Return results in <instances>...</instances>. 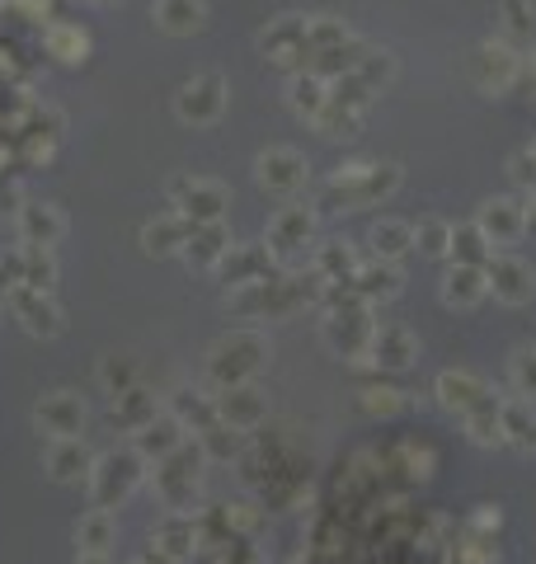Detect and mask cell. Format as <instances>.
<instances>
[{"label": "cell", "instance_id": "5b68a950", "mask_svg": "<svg viewBox=\"0 0 536 564\" xmlns=\"http://www.w3.org/2000/svg\"><path fill=\"white\" fill-rule=\"evenodd\" d=\"M476 231L490 240L494 255H509V245H517V240H523V231H527L523 202H517V198H490L476 212Z\"/></svg>", "mask_w": 536, "mask_h": 564}, {"label": "cell", "instance_id": "d6a6232c", "mask_svg": "<svg viewBox=\"0 0 536 564\" xmlns=\"http://www.w3.org/2000/svg\"><path fill=\"white\" fill-rule=\"evenodd\" d=\"M499 20H503V38L536 43V0H503Z\"/></svg>", "mask_w": 536, "mask_h": 564}, {"label": "cell", "instance_id": "52a82bcc", "mask_svg": "<svg viewBox=\"0 0 536 564\" xmlns=\"http://www.w3.org/2000/svg\"><path fill=\"white\" fill-rule=\"evenodd\" d=\"M485 282H490V292L509 306H523L536 296V269L517 255H494L490 263H485Z\"/></svg>", "mask_w": 536, "mask_h": 564}, {"label": "cell", "instance_id": "4fadbf2b", "mask_svg": "<svg viewBox=\"0 0 536 564\" xmlns=\"http://www.w3.org/2000/svg\"><path fill=\"white\" fill-rule=\"evenodd\" d=\"M212 404H217V419L226 423V428H235V433H249V428H259L264 423V414H268V404H264V396L255 386H226V390H217L212 396Z\"/></svg>", "mask_w": 536, "mask_h": 564}, {"label": "cell", "instance_id": "9a60e30c", "mask_svg": "<svg viewBox=\"0 0 536 564\" xmlns=\"http://www.w3.org/2000/svg\"><path fill=\"white\" fill-rule=\"evenodd\" d=\"M198 222H188L184 212H161V216H151L147 226H141V249L155 259H165V255H184V245H188V235H194Z\"/></svg>", "mask_w": 536, "mask_h": 564}, {"label": "cell", "instance_id": "4316f807", "mask_svg": "<svg viewBox=\"0 0 536 564\" xmlns=\"http://www.w3.org/2000/svg\"><path fill=\"white\" fill-rule=\"evenodd\" d=\"M358 269H362V263H358V255H353L349 240H325L321 249H315V278H325V282H349Z\"/></svg>", "mask_w": 536, "mask_h": 564}, {"label": "cell", "instance_id": "7402d4cb", "mask_svg": "<svg viewBox=\"0 0 536 564\" xmlns=\"http://www.w3.org/2000/svg\"><path fill=\"white\" fill-rule=\"evenodd\" d=\"M485 292H490V282H485V269H476V263H452L443 273V302L456 310L480 306Z\"/></svg>", "mask_w": 536, "mask_h": 564}, {"label": "cell", "instance_id": "b9f144b4", "mask_svg": "<svg viewBox=\"0 0 536 564\" xmlns=\"http://www.w3.org/2000/svg\"><path fill=\"white\" fill-rule=\"evenodd\" d=\"M362 410H372V414H396V410H400V390H396V386H368V390H362Z\"/></svg>", "mask_w": 536, "mask_h": 564}, {"label": "cell", "instance_id": "836d02e7", "mask_svg": "<svg viewBox=\"0 0 536 564\" xmlns=\"http://www.w3.org/2000/svg\"><path fill=\"white\" fill-rule=\"evenodd\" d=\"M20 255H24V287L53 292V282H57V259H53V249H47V245H24Z\"/></svg>", "mask_w": 536, "mask_h": 564}, {"label": "cell", "instance_id": "2e32d148", "mask_svg": "<svg viewBox=\"0 0 536 564\" xmlns=\"http://www.w3.org/2000/svg\"><path fill=\"white\" fill-rule=\"evenodd\" d=\"M311 235H315V208H278L273 222H268L264 245L273 249V255H292V249L311 245Z\"/></svg>", "mask_w": 536, "mask_h": 564}, {"label": "cell", "instance_id": "44dd1931", "mask_svg": "<svg viewBox=\"0 0 536 564\" xmlns=\"http://www.w3.org/2000/svg\"><path fill=\"white\" fill-rule=\"evenodd\" d=\"M349 287L358 292L362 306H376V302H391V296H400V269L396 263H362V269L349 278Z\"/></svg>", "mask_w": 536, "mask_h": 564}, {"label": "cell", "instance_id": "7c38bea8", "mask_svg": "<svg viewBox=\"0 0 536 564\" xmlns=\"http://www.w3.org/2000/svg\"><path fill=\"white\" fill-rule=\"evenodd\" d=\"M212 273L241 287V282H259V278H273V249L268 245H231L222 259L212 263Z\"/></svg>", "mask_w": 536, "mask_h": 564}, {"label": "cell", "instance_id": "8d00e7d4", "mask_svg": "<svg viewBox=\"0 0 536 564\" xmlns=\"http://www.w3.org/2000/svg\"><path fill=\"white\" fill-rule=\"evenodd\" d=\"M343 43H353V34H349V24H343V20H306V47H311V57L315 52H329V47H343Z\"/></svg>", "mask_w": 536, "mask_h": 564}, {"label": "cell", "instance_id": "9c48e42d", "mask_svg": "<svg viewBox=\"0 0 536 564\" xmlns=\"http://www.w3.org/2000/svg\"><path fill=\"white\" fill-rule=\"evenodd\" d=\"M5 306L14 310V316H20V325L28 329V334H43V339L61 334V306L53 302V292L10 287V292H5Z\"/></svg>", "mask_w": 536, "mask_h": 564}, {"label": "cell", "instance_id": "e575fe53", "mask_svg": "<svg viewBox=\"0 0 536 564\" xmlns=\"http://www.w3.org/2000/svg\"><path fill=\"white\" fill-rule=\"evenodd\" d=\"M415 249L429 259H447L452 255V226L443 222V216H423V222L415 226Z\"/></svg>", "mask_w": 536, "mask_h": 564}, {"label": "cell", "instance_id": "83f0119b", "mask_svg": "<svg viewBox=\"0 0 536 564\" xmlns=\"http://www.w3.org/2000/svg\"><path fill=\"white\" fill-rule=\"evenodd\" d=\"M114 537H118V522L108 508H90L81 517V527H75V541H81V551H90V555H104L108 545H114Z\"/></svg>", "mask_w": 536, "mask_h": 564}, {"label": "cell", "instance_id": "5bb4252c", "mask_svg": "<svg viewBox=\"0 0 536 564\" xmlns=\"http://www.w3.org/2000/svg\"><path fill=\"white\" fill-rule=\"evenodd\" d=\"M368 357H372L376 372H405V367L419 357V339L409 334L405 325H376V329H372Z\"/></svg>", "mask_w": 536, "mask_h": 564}, {"label": "cell", "instance_id": "74e56055", "mask_svg": "<svg viewBox=\"0 0 536 564\" xmlns=\"http://www.w3.org/2000/svg\"><path fill=\"white\" fill-rule=\"evenodd\" d=\"M114 414L128 423V428H147V423L155 419V404H151V396L147 390H123V396H114Z\"/></svg>", "mask_w": 536, "mask_h": 564}, {"label": "cell", "instance_id": "7a4b0ae2", "mask_svg": "<svg viewBox=\"0 0 536 564\" xmlns=\"http://www.w3.org/2000/svg\"><path fill=\"white\" fill-rule=\"evenodd\" d=\"M264 363H268V339L255 334V329H235L222 343H212L208 376L217 381V390H226V386H245Z\"/></svg>", "mask_w": 536, "mask_h": 564}, {"label": "cell", "instance_id": "7dc6e473", "mask_svg": "<svg viewBox=\"0 0 536 564\" xmlns=\"http://www.w3.org/2000/svg\"><path fill=\"white\" fill-rule=\"evenodd\" d=\"M532 155H536V141H532Z\"/></svg>", "mask_w": 536, "mask_h": 564}, {"label": "cell", "instance_id": "60d3db41", "mask_svg": "<svg viewBox=\"0 0 536 564\" xmlns=\"http://www.w3.org/2000/svg\"><path fill=\"white\" fill-rule=\"evenodd\" d=\"M329 99H335L339 108H353V114H362V108L372 104V90L358 81V75H343V81L329 85Z\"/></svg>", "mask_w": 536, "mask_h": 564}, {"label": "cell", "instance_id": "d4e9b609", "mask_svg": "<svg viewBox=\"0 0 536 564\" xmlns=\"http://www.w3.org/2000/svg\"><path fill=\"white\" fill-rule=\"evenodd\" d=\"M503 410V443L517 451H536V414L532 400H499Z\"/></svg>", "mask_w": 536, "mask_h": 564}, {"label": "cell", "instance_id": "f35d334b", "mask_svg": "<svg viewBox=\"0 0 536 564\" xmlns=\"http://www.w3.org/2000/svg\"><path fill=\"white\" fill-rule=\"evenodd\" d=\"M353 75L376 94V90L391 85V75H396V57H391V52H362V61H358Z\"/></svg>", "mask_w": 536, "mask_h": 564}, {"label": "cell", "instance_id": "603a6c76", "mask_svg": "<svg viewBox=\"0 0 536 564\" xmlns=\"http://www.w3.org/2000/svg\"><path fill=\"white\" fill-rule=\"evenodd\" d=\"M231 245H235V240H231V231H226L222 222H202V226H194V235H188L184 259L198 263V269H212V263L222 259Z\"/></svg>", "mask_w": 536, "mask_h": 564}, {"label": "cell", "instance_id": "f6af8a7d", "mask_svg": "<svg viewBox=\"0 0 536 564\" xmlns=\"http://www.w3.org/2000/svg\"><path fill=\"white\" fill-rule=\"evenodd\" d=\"M523 216H527V226H536V188L523 198Z\"/></svg>", "mask_w": 536, "mask_h": 564}, {"label": "cell", "instance_id": "8fae6325", "mask_svg": "<svg viewBox=\"0 0 536 564\" xmlns=\"http://www.w3.org/2000/svg\"><path fill=\"white\" fill-rule=\"evenodd\" d=\"M137 480H141V457H104V461H94V470H90L94 508H108L114 498H128Z\"/></svg>", "mask_w": 536, "mask_h": 564}, {"label": "cell", "instance_id": "30bf717a", "mask_svg": "<svg viewBox=\"0 0 536 564\" xmlns=\"http://www.w3.org/2000/svg\"><path fill=\"white\" fill-rule=\"evenodd\" d=\"M433 396H438V404H443V410H456V414H470L476 404L494 400V396H490V381H485V376H476V372H466V367L438 372Z\"/></svg>", "mask_w": 536, "mask_h": 564}, {"label": "cell", "instance_id": "bcb514c9", "mask_svg": "<svg viewBox=\"0 0 536 564\" xmlns=\"http://www.w3.org/2000/svg\"><path fill=\"white\" fill-rule=\"evenodd\" d=\"M94 5H114V0H94Z\"/></svg>", "mask_w": 536, "mask_h": 564}, {"label": "cell", "instance_id": "7bdbcfd3", "mask_svg": "<svg viewBox=\"0 0 536 564\" xmlns=\"http://www.w3.org/2000/svg\"><path fill=\"white\" fill-rule=\"evenodd\" d=\"M509 179L523 188V193H532L536 188V155L532 151H513L509 155Z\"/></svg>", "mask_w": 536, "mask_h": 564}, {"label": "cell", "instance_id": "8992f818", "mask_svg": "<svg viewBox=\"0 0 536 564\" xmlns=\"http://www.w3.org/2000/svg\"><path fill=\"white\" fill-rule=\"evenodd\" d=\"M255 179H259V188H268V193H296V188H306L311 165H306L302 151L273 146L255 161Z\"/></svg>", "mask_w": 536, "mask_h": 564}, {"label": "cell", "instance_id": "cb8c5ba5", "mask_svg": "<svg viewBox=\"0 0 536 564\" xmlns=\"http://www.w3.org/2000/svg\"><path fill=\"white\" fill-rule=\"evenodd\" d=\"M368 245H372V255L382 259V263H400L409 249H415V226H409V222H396V216H386V222H376V226H372Z\"/></svg>", "mask_w": 536, "mask_h": 564}, {"label": "cell", "instance_id": "d590c367", "mask_svg": "<svg viewBox=\"0 0 536 564\" xmlns=\"http://www.w3.org/2000/svg\"><path fill=\"white\" fill-rule=\"evenodd\" d=\"M311 122H315V132H321V137H358L362 114H353V108H339L335 99H329Z\"/></svg>", "mask_w": 536, "mask_h": 564}, {"label": "cell", "instance_id": "f546056e", "mask_svg": "<svg viewBox=\"0 0 536 564\" xmlns=\"http://www.w3.org/2000/svg\"><path fill=\"white\" fill-rule=\"evenodd\" d=\"M466 419V433H470V443L476 447H503V410H499V400H485L476 404Z\"/></svg>", "mask_w": 536, "mask_h": 564}, {"label": "cell", "instance_id": "1f68e13d", "mask_svg": "<svg viewBox=\"0 0 536 564\" xmlns=\"http://www.w3.org/2000/svg\"><path fill=\"white\" fill-rule=\"evenodd\" d=\"M494 259L490 240L476 231V222H462L452 226V263H476V269H485V263Z\"/></svg>", "mask_w": 536, "mask_h": 564}, {"label": "cell", "instance_id": "ba28073f", "mask_svg": "<svg viewBox=\"0 0 536 564\" xmlns=\"http://www.w3.org/2000/svg\"><path fill=\"white\" fill-rule=\"evenodd\" d=\"M34 423L38 433H47L53 443H61V437H75L85 428V400L71 396V390H53V396H43L34 404Z\"/></svg>", "mask_w": 536, "mask_h": 564}, {"label": "cell", "instance_id": "ac0fdd59", "mask_svg": "<svg viewBox=\"0 0 536 564\" xmlns=\"http://www.w3.org/2000/svg\"><path fill=\"white\" fill-rule=\"evenodd\" d=\"M14 231H20L24 245H47L53 249L61 240V231H67V222H61V212L53 208V202H24V208L14 212Z\"/></svg>", "mask_w": 536, "mask_h": 564}, {"label": "cell", "instance_id": "e0dca14e", "mask_svg": "<svg viewBox=\"0 0 536 564\" xmlns=\"http://www.w3.org/2000/svg\"><path fill=\"white\" fill-rule=\"evenodd\" d=\"M470 75H476L480 90H509L517 75V52L503 43H480L470 52Z\"/></svg>", "mask_w": 536, "mask_h": 564}, {"label": "cell", "instance_id": "ffe728a7", "mask_svg": "<svg viewBox=\"0 0 536 564\" xmlns=\"http://www.w3.org/2000/svg\"><path fill=\"white\" fill-rule=\"evenodd\" d=\"M151 20L161 34L170 38H188V34H198L202 24H208V5L202 0H155L151 5Z\"/></svg>", "mask_w": 536, "mask_h": 564}, {"label": "cell", "instance_id": "4dcf8cb0", "mask_svg": "<svg viewBox=\"0 0 536 564\" xmlns=\"http://www.w3.org/2000/svg\"><path fill=\"white\" fill-rule=\"evenodd\" d=\"M43 43H47V52L57 61H67V67L90 57V38H85V28H75V24H47Z\"/></svg>", "mask_w": 536, "mask_h": 564}, {"label": "cell", "instance_id": "f1b7e54d", "mask_svg": "<svg viewBox=\"0 0 536 564\" xmlns=\"http://www.w3.org/2000/svg\"><path fill=\"white\" fill-rule=\"evenodd\" d=\"M288 99L302 118H315L329 104V81H321V75H311V71H296L288 81Z\"/></svg>", "mask_w": 536, "mask_h": 564}, {"label": "cell", "instance_id": "277c9868", "mask_svg": "<svg viewBox=\"0 0 536 564\" xmlns=\"http://www.w3.org/2000/svg\"><path fill=\"white\" fill-rule=\"evenodd\" d=\"M226 108V81L217 71H202L194 81H184L175 94V114L179 122H194V128H208V122L222 118Z\"/></svg>", "mask_w": 536, "mask_h": 564}, {"label": "cell", "instance_id": "6da1fadb", "mask_svg": "<svg viewBox=\"0 0 536 564\" xmlns=\"http://www.w3.org/2000/svg\"><path fill=\"white\" fill-rule=\"evenodd\" d=\"M396 184H400V169L396 165H349V169H339V175L325 184L321 208H329V212L368 208V202L386 198Z\"/></svg>", "mask_w": 536, "mask_h": 564}, {"label": "cell", "instance_id": "ab89813d", "mask_svg": "<svg viewBox=\"0 0 536 564\" xmlns=\"http://www.w3.org/2000/svg\"><path fill=\"white\" fill-rule=\"evenodd\" d=\"M509 381L517 390V400H536V349H517L509 363Z\"/></svg>", "mask_w": 536, "mask_h": 564}, {"label": "cell", "instance_id": "3957f363", "mask_svg": "<svg viewBox=\"0 0 536 564\" xmlns=\"http://www.w3.org/2000/svg\"><path fill=\"white\" fill-rule=\"evenodd\" d=\"M170 212H184L188 222H222L226 208H231V193L222 184H212V179H194V175H179V179H170Z\"/></svg>", "mask_w": 536, "mask_h": 564}, {"label": "cell", "instance_id": "ee69618b", "mask_svg": "<svg viewBox=\"0 0 536 564\" xmlns=\"http://www.w3.org/2000/svg\"><path fill=\"white\" fill-rule=\"evenodd\" d=\"M0 287H24V255L14 249V255H0Z\"/></svg>", "mask_w": 536, "mask_h": 564}, {"label": "cell", "instance_id": "d6986e66", "mask_svg": "<svg viewBox=\"0 0 536 564\" xmlns=\"http://www.w3.org/2000/svg\"><path fill=\"white\" fill-rule=\"evenodd\" d=\"M43 461H47V475H53L57 484H81L94 470V457L85 451L81 437H61V443H53Z\"/></svg>", "mask_w": 536, "mask_h": 564}, {"label": "cell", "instance_id": "484cf974", "mask_svg": "<svg viewBox=\"0 0 536 564\" xmlns=\"http://www.w3.org/2000/svg\"><path fill=\"white\" fill-rule=\"evenodd\" d=\"M184 443V423L179 419H165V414H155L147 428H137V447H141V457H155V461H165L170 451H175Z\"/></svg>", "mask_w": 536, "mask_h": 564}]
</instances>
